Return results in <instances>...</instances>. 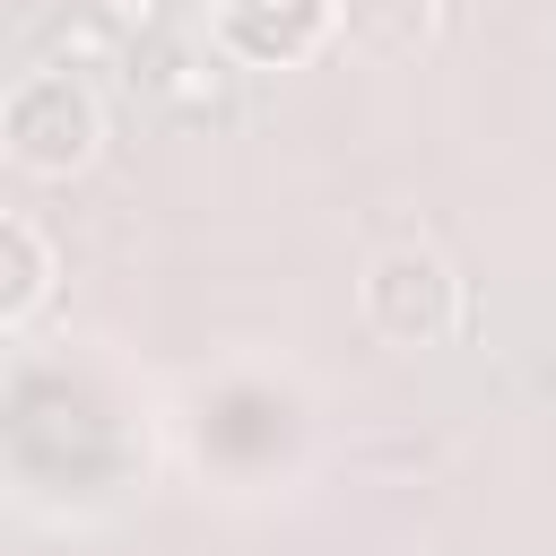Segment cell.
<instances>
[{
	"label": "cell",
	"mask_w": 556,
	"mask_h": 556,
	"mask_svg": "<svg viewBox=\"0 0 556 556\" xmlns=\"http://www.w3.org/2000/svg\"><path fill=\"white\" fill-rule=\"evenodd\" d=\"M148 78H156V96H165L174 113H226V70H217V61L174 52V61H156Z\"/></svg>",
	"instance_id": "cell-4"
},
{
	"label": "cell",
	"mask_w": 556,
	"mask_h": 556,
	"mask_svg": "<svg viewBox=\"0 0 556 556\" xmlns=\"http://www.w3.org/2000/svg\"><path fill=\"white\" fill-rule=\"evenodd\" d=\"M96 17H104L113 35H156V17H165V0H96Z\"/></svg>",
	"instance_id": "cell-6"
},
{
	"label": "cell",
	"mask_w": 556,
	"mask_h": 556,
	"mask_svg": "<svg viewBox=\"0 0 556 556\" xmlns=\"http://www.w3.org/2000/svg\"><path fill=\"white\" fill-rule=\"evenodd\" d=\"M348 26L374 52H417V43H434L443 0H348Z\"/></svg>",
	"instance_id": "cell-3"
},
{
	"label": "cell",
	"mask_w": 556,
	"mask_h": 556,
	"mask_svg": "<svg viewBox=\"0 0 556 556\" xmlns=\"http://www.w3.org/2000/svg\"><path fill=\"white\" fill-rule=\"evenodd\" d=\"M43 52H52V61H104V52H113V26H104V17H52V26H43Z\"/></svg>",
	"instance_id": "cell-5"
},
{
	"label": "cell",
	"mask_w": 556,
	"mask_h": 556,
	"mask_svg": "<svg viewBox=\"0 0 556 556\" xmlns=\"http://www.w3.org/2000/svg\"><path fill=\"white\" fill-rule=\"evenodd\" d=\"M9 139H17V156L26 165H78L87 156V139H96V113H87V96L61 78V70H43V78H26L17 96H9Z\"/></svg>",
	"instance_id": "cell-2"
},
{
	"label": "cell",
	"mask_w": 556,
	"mask_h": 556,
	"mask_svg": "<svg viewBox=\"0 0 556 556\" xmlns=\"http://www.w3.org/2000/svg\"><path fill=\"white\" fill-rule=\"evenodd\" d=\"M365 313H374V330L391 348H426V339L452 330V269L434 252H391L365 278Z\"/></svg>",
	"instance_id": "cell-1"
}]
</instances>
